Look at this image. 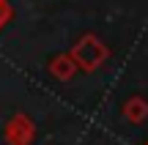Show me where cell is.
<instances>
[{
	"label": "cell",
	"instance_id": "6da1fadb",
	"mask_svg": "<svg viewBox=\"0 0 148 145\" xmlns=\"http://www.w3.org/2000/svg\"><path fill=\"white\" fill-rule=\"evenodd\" d=\"M71 58H74V63H79L85 71H93V69H99L101 63H104V58H107V47L99 41L96 36H82L77 41V47L71 49Z\"/></svg>",
	"mask_w": 148,
	"mask_h": 145
},
{
	"label": "cell",
	"instance_id": "7a4b0ae2",
	"mask_svg": "<svg viewBox=\"0 0 148 145\" xmlns=\"http://www.w3.org/2000/svg\"><path fill=\"white\" fill-rule=\"evenodd\" d=\"M3 134H5V142L8 145H30L33 137H36V126H33V120L27 118V115L19 112V115H14V118L5 123Z\"/></svg>",
	"mask_w": 148,
	"mask_h": 145
},
{
	"label": "cell",
	"instance_id": "3957f363",
	"mask_svg": "<svg viewBox=\"0 0 148 145\" xmlns=\"http://www.w3.org/2000/svg\"><path fill=\"white\" fill-rule=\"evenodd\" d=\"M123 115H126L129 123H145L148 120V101L143 96H132L123 104Z\"/></svg>",
	"mask_w": 148,
	"mask_h": 145
},
{
	"label": "cell",
	"instance_id": "277c9868",
	"mask_svg": "<svg viewBox=\"0 0 148 145\" xmlns=\"http://www.w3.org/2000/svg\"><path fill=\"white\" fill-rule=\"evenodd\" d=\"M49 69H52V74L58 77V80H71L74 77V58L69 52H63V55H58V58L52 60Z\"/></svg>",
	"mask_w": 148,
	"mask_h": 145
},
{
	"label": "cell",
	"instance_id": "5b68a950",
	"mask_svg": "<svg viewBox=\"0 0 148 145\" xmlns=\"http://www.w3.org/2000/svg\"><path fill=\"white\" fill-rule=\"evenodd\" d=\"M8 19H11V5H8V0H0V27Z\"/></svg>",
	"mask_w": 148,
	"mask_h": 145
},
{
	"label": "cell",
	"instance_id": "8992f818",
	"mask_svg": "<svg viewBox=\"0 0 148 145\" xmlns=\"http://www.w3.org/2000/svg\"><path fill=\"white\" fill-rule=\"evenodd\" d=\"M145 145H148V142H145Z\"/></svg>",
	"mask_w": 148,
	"mask_h": 145
}]
</instances>
